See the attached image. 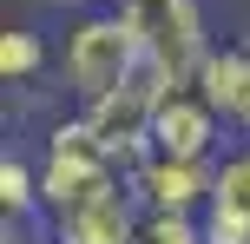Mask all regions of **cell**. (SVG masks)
<instances>
[{
  "label": "cell",
  "instance_id": "6da1fadb",
  "mask_svg": "<svg viewBox=\"0 0 250 244\" xmlns=\"http://www.w3.org/2000/svg\"><path fill=\"white\" fill-rule=\"evenodd\" d=\"M145 73V46H138V20L119 7V0H99V7L73 13L60 40V79L79 106L99 99V92L125 86V79Z\"/></svg>",
  "mask_w": 250,
  "mask_h": 244
},
{
  "label": "cell",
  "instance_id": "7a4b0ae2",
  "mask_svg": "<svg viewBox=\"0 0 250 244\" xmlns=\"http://www.w3.org/2000/svg\"><path fill=\"white\" fill-rule=\"evenodd\" d=\"M112 185H132V178H125V165L99 145V132L79 112L60 119V126L46 132V152H40V205H46V218H60V211L112 192Z\"/></svg>",
  "mask_w": 250,
  "mask_h": 244
},
{
  "label": "cell",
  "instance_id": "3957f363",
  "mask_svg": "<svg viewBox=\"0 0 250 244\" xmlns=\"http://www.w3.org/2000/svg\"><path fill=\"white\" fill-rule=\"evenodd\" d=\"M138 20V46H145V73L158 86H198L204 60L217 53L204 0H158V7H125Z\"/></svg>",
  "mask_w": 250,
  "mask_h": 244
},
{
  "label": "cell",
  "instance_id": "277c9868",
  "mask_svg": "<svg viewBox=\"0 0 250 244\" xmlns=\"http://www.w3.org/2000/svg\"><path fill=\"white\" fill-rule=\"evenodd\" d=\"M158 92H165L158 79L138 73V79H125V86H112V92H99V99L79 106V119L99 132V145L125 165V178H132V172L145 165V152H151V112H158Z\"/></svg>",
  "mask_w": 250,
  "mask_h": 244
},
{
  "label": "cell",
  "instance_id": "5b68a950",
  "mask_svg": "<svg viewBox=\"0 0 250 244\" xmlns=\"http://www.w3.org/2000/svg\"><path fill=\"white\" fill-rule=\"evenodd\" d=\"M230 119L204 99V86H165L151 112V152L165 158H224Z\"/></svg>",
  "mask_w": 250,
  "mask_h": 244
},
{
  "label": "cell",
  "instance_id": "8992f818",
  "mask_svg": "<svg viewBox=\"0 0 250 244\" xmlns=\"http://www.w3.org/2000/svg\"><path fill=\"white\" fill-rule=\"evenodd\" d=\"M46 224H53V244H138V231H145V198L132 185H112V192L86 198V205L60 211Z\"/></svg>",
  "mask_w": 250,
  "mask_h": 244
},
{
  "label": "cell",
  "instance_id": "52a82bcc",
  "mask_svg": "<svg viewBox=\"0 0 250 244\" xmlns=\"http://www.w3.org/2000/svg\"><path fill=\"white\" fill-rule=\"evenodd\" d=\"M211 185H217V158L145 152V165L132 172V192L145 198V211H191V218H198V211L211 205Z\"/></svg>",
  "mask_w": 250,
  "mask_h": 244
},
{
  "label": "cell",
  "instance_id": "ba28073f",
  "mask_svg": "<svg viewBox=\"0 0 250 244\" xmlns=\"http://www.w3.org/2000/svg\"><path fill=\"white\" fill-rule=\"evenodd\" d=\"M198 218H204V238L211 244H250V139L217 158L211 205H204Z\"/></svg>",
  "mask_w": 250,
  "mask_h": 244
},
{
  "label": "cell",
  "instance_id": "9c48e42d",
  "mask_svg": "<svg viewBox=\"0 0 250 244\" xmlns=\"http://www.w3.org/2000/svg\"><path fill=\"white\" fill-rule=\"evenodd\" d=\"M198 86H204V99L230 119V132H244V139H250V33L224 40V46L204 60Z\"/></svg>",
  "mask_w": 250,
  "mask_h": 244
},
{
  "label": "cell",
  "instance_id": "30bf717a",
  "mask_svg": "<svg viewBox=\"0 0 250 244\" xmlns=\"http://www.w3.org/2000/svg\"><path fill=\"white\" fill-rule=\"evenodd\" d=\"M46 66H53V53H46V40L33 26H7L0 33V79L7 86H40Z\"/></svg>",
  "mask_w": 250,
  "mask_h": 244
},
{
  "label": "cell",
  "instance_id": "8fae6325",
  "mask_svg": "<svg viewBox=\"0 0 250 244\" xmlns=\"http://www.w3.org/2000/svg\"><path fill=\"white\" fill-rule=\"evenodd\" d=\"M0 211H7V224H33L40 211V165H26L20 152L0 158Z\"/></svg>",
  "mask_w": 250,
  "mask_h": 244
},
{
  "label": "cell",
  "instance_id": "7c38bea8",
  "mask_svg": "<svg viewBox=\"0 0 250 244\" xmlns=\"http://www.w3.org/2000/svg\"><path fill=\"white\" fill-rule=\"evenodd\" d=\"M138 244H211V238H204V218H191V211H145Z\"/></svg>",
  "mask_w": 250,
  "mask_h": 244
},
{
  "label": "cell",
  "instance_id": "4fadbf2b",
  "mask_svg": "<svg viewBox=\"0 0 250 244\" xmlns=\"http://www.w3.org/2000/svg\"><path fill=\"white\" fill-rule=\"evenodd\" d=\"M53 7H66V13H86V7H99V0H53Z\"/></svg>",
  "mask_w": 250,
  "mask_h": 244
},
{
  "label": "cell",
  "instance_id": "5bb4252c",
  "mask_svg": "<svg viewBox=\"0 0 250 244\" xmlns=\"http://www.w3.org/2000/svg\"><path fill=\"white\" fill-rule=\"evenodd\" d=\"M119 7H158V0H119Z\"/></svg>",
  "mask_w": 250,
  "mask_h": 244
}]
</instances>
